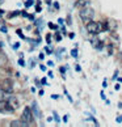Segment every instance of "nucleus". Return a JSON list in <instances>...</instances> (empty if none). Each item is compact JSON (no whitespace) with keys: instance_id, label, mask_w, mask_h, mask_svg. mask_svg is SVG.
<instances>
[{"instance_id":"obj_17","label":"nucleus","mask_w":122,"mask_h":127,"mask_svg":"<svg viewBox=\"0 0 122 127\" xmlns=\"http://www.w3.org/2000/svg\"><path fill=\"white\" fill-rule=\"evenodd\" d=\"M55 38H57V41H58V42H59V41H60V39H62V37H60V35H59V34H58V33H57V35H55Z\"/></svg>"},{"instance_id":"obj_1","label":"nucleus","mask_w":122,"mask_h":127,"mask_svg":"<svg viewBox=\"0 0 122 127\" xmlns=\"http://www.w3.org/2000/svg\"><path fill=\"white\" fill-rule=\"evenodd\" d=\"M87 32L89 34H93V35H97L100 34L101 32H104V28H102V22H96V21H89L87 22Z\"/></svg>"},{"instance_id":"obj_18","label":"nucleus","mask_w":122,"mask_h":127,"mask_svg":"<svg viewBox=\"0 0 122 127\" xmlns=\"http://www.w3.org/2000/svg\"><path fill=\"white\" fill-rule=\"evenodd\" d=\"M54 114H55V115H54V118H55V121H57L58 123H59V117L57 115V113H54Z\"/></svg>"},{"instance_id":"obj_2","label":"nucleus","mask_w":122,"mask_h":127,"mask_svg":"<svg viewBox=\"0 0 122 127\" xmlns=\"http://www.w3.org/2000/svg\"><path fill=\"white\" fill-rule=\"evenodd\" d=\"M79 16H80L81 21L87 24V22H89L91 20H93V17H95V11H93L91 7H84V8H80Z\"/></svg>"},{"instance_id":"obj_7","label":"nucleus","mask_w":122,"mask_h":127,"mask_svg":"<svg viewBox=\"0 0 122 127\" xmlns=\"http://www.w3.org/2000/svg\"><path fill=\"white\" fill-rule=\"evenodd\" d=\"M91 5V0H78L76 3H75V7L76 8H84V7H89Z\"/></svg>"},{"instance_id":"obj_3","label":"nucleus","mask_w":122,"mask_h":127,"mask_svg":"<svg viewBox=\"0 0 122 127\" xmlns=\"http://www.w3.org/2000/svg\"><path fill=\"white\" fill-rule=\"evenodd\" d=\"M21 122H22V126H30V123L33 122V111L30 107H25L24 111L21 114Z\"/></svg>"},{"instance_id":"obj_27","label":"nucleus","mask_w":122,"mask_h":127,"mask_svg":"<svg viewBox=\"0 0 122 127\" xmlns=\"http://www.w3.org/2000/svg\"><path fill=\"white\" fill-rule=\"evenodd\" d=\"M54 7L57 8V9H59V4H58V3H54Z\"/></svg>"},{"instance_id":"obj_21","label":"nucleus","mask_w":122,"mask_h":127,"mask_svg":"<svg viewBox=\"0 0 122 127\" xmlns=\"http://www.w3.org/2000/svg\"><path fill=\"white\" fill-rule=\"evenodd\" d=\"M36 11H37V12H41V7H40V1H38V5H37V8H36Z\"/></svg>"},{"instance_id":"obj_28","label":"nucleus","mask_w":122,"mask_h":127,"mask_svg":"<svg viewBox=\"0 0 122 127\" xmlns=\"http://www.w3.org/2000/svg\"><path fill=\"white\" fill-rule=\"evenodd\" d=\"M114 89H116V91H118V89H120V84H117V85L114 87Z\"/></svg>"},{"instance_id":"obj_13","label":"nucleus","mask_w":122,"mask_h":127,"mask_svg":"<svg viewBox=\"0 0 122 127\" xmlns=\"http://www.w3.org/2000/svg\"><path fill=\"white\" fill-rule=\"evenodd\" d=\"M32 4H33V0H28V1L25 3V7H26V8H29Z\"/></svg>"},{"instance_id":"obj_9","label":"nucleus","mask_w":122,"mask_h":127,"mask_svg":"<svg viewBox=\"0 0 122 127\" xmlns=\"http://www.w3.org/2000/svg\"><path fill=\"white\" fill-rule=\"evenodd\" d=\"M9 126L11 127H18V126H22V122L21 121H13V122H11Z\"/></svg>"},{"instance_id":"obj_10","label":"nucleus","mask_w":122,"mask_h":127,"mask_svg":"<svg viewBox=\"0 0 122 127\" xmlns=\"http://www.w3.org/2000/svg\"><path fill=\"white\" fill-rule=\"evenodd\" d=\"M4 100H7V93L0 89V101H4Z\"/></svg>"},{"instance_id":"obj_8","label":"nucleus","mask_w":122,"mask_h":127,"mask_svg":"<svg viewBox=\"0 0 122 127\" xmlns=\"http://www.w3.org/2000/svg\"><path fill=\"white\" fill-rule=\"evenodd\" d=\"M32 111H33V114H34V117H37V118H40V117H41V111L38 109L37 102H32Z\"/></svg>"},{"instance_id":"obj_12","label":"nucleus","mask_w":122,"mask_h":127,"mask_svg":"<svg viewBox=\"0 0 122 127\" xmlns=\"http://www.w3.org/2000/svg\"><path fill=\"white\" fill-rule=\"evenodd\" d=\"M71 55L74 56V58H76V56H78V50H76V49H74V50L71 51Z\"/></svg>"},{"instance_id":"obj_4","label":"nucleus","mask_w":122,"mask_h":127,"mask_svg":"<svg viewBox=\"0 0 122 127\" xmlns=\"http://www.w3.org/2000/svg\"><path fill=\"white\" fill-rule=\"evenodd\" d=\"M0 89L5 93H12L13 92V81L11 79H5L0 81Z\"/></svg>"},{"instance_id":"obj_25","label":"nucleus","mask_w":122,"mask_h":127,"mask_svg":"<svg viewBox=\"0 0 122 127\" xmlns=\"http://www.w3.org/2000/svg\"><path fill=\"white\" fill-rule=\"evenodd\" d=\"M41 83H42V84H43V85H45V84H47V83H46V79H45V77H43V79H42V80H41Z\"/></svg>"},{"instance_id":"obj_16","label":"nucleus","mask_w":122,"mask_h":127,"mask_svg":"<svg viewBox=\"0 0 122 127\" xmlns=\"http://www.w3.org/2000/svg\"><path fill=\"white\" fill-rule=\"evenodd\" d=\"M49 26L51 28V29H58V26H57V25H54V24H51V22L49 24Z\"/></svg>"},{"instance_id":"obj_14","label":"nucleus","mask_w":122,"mask_h":127,"mask_svg":"<svg viewBox=\"0 0 122 127\" xmlns=\"http://www.w3.org/2000/svg\"><path fill=\"white\" fill-rule=\"evenodd\" d=\"M108 50H109V51H108V54H109V55H112V54H113V46H109V47H108Z\"/></svg>"},{"instance_id":"obj_15","label":"nucleus","mask_w":122,"mask_h":127,"mask_svg":"<svg viewBox=\"0 0 122 127\" xmlns=\"http://www.w3.org/2000/svg\"><path fill=\"white\" fill-rule=\"evenodd\" d=\"M46 41H47V43H50V42H51V35L50 34L46 35Z\"/></svg>"},{"instance_id":"obj_5","label":"nucleus","mask_w":122,"mask_h":127,"mask_svg":"<svg viewBox=\"0 0 122 127\" xmlns=\"http://www.w3.org/2000/svg\"><path fill=\"white\" fill-rule=\"evenodd\" d=\"M5 101L9 103V106H11L13 110H17L18 107H20V101H18V98H17L16 96H12V95L8 96Z\"/></svg>"},{"instance_id":"obj_22","label":"nucleus","mask_w":122,"mask_h":127,"mask_svg":"<svg viewBox=\"0 0 122 127\" xmlns=\"http://www.w3.org/2000/svg\"><path fill=\"white\" fill-rule=\"evenodd\" d=\"M117 122H118V123H121L122 122V117H117V119H116Z\"/></svg>"},{"instance_id":"obj_26","label":"nucleus","mask_w":122,"mask_h":127,"mask_svg":"<svg viewBox=\"0 0 122 127\" xmlns=\"http://www.w3.org/2000/svg\"><path fill=\"white\" fill-rule=\"evenodd\" d=\"M64 71H66V68H63V67L60 68V72H62V75H63V76H64Z\"/></svg>"},{"instance_id":"obj_6","label":"nucleus","mask_w":122,"mask_h":127,"mask_svg":"<svg viewBox=\"0 0 122 127\" xmlns=\"http://www.w3.org/2000/svg\"><path fill=\"white\" fill-rule=\"evenodd\" d=\"M91 45H92L96 50H101L102 47H104V43H102V41H100V39L97 38V37H93V38L91 39Z\"/></svg>"},{"instance_id":"obj_24","label":"nucleus","mask_w":122,"mask_h":127,"mask_svg":"<svg viewBox=\"0 0 122 127\" xmlns=\"http://www.w3.org/2000/svg\"><path fill=\"white\" fill-rule=\"evenodd\" d=\"M1 32L3 33H7V28L5 26H1Z\"/></svg>"},{"instance_id":"obj_23","label":"nucleus","mask_w":122,"mask_h":127,"mask_svg":"<svg viewBox=\"0 0 122 127\" xmlns=\"http://www.w3.org/2000/svg\"><path fill=\"white\" fill-rule=\"evenodd\" d=\"M75 68H76V71H78V72H80V71H81V67H80V65H76Z\"/></svg>"},{"instance_id":"obj_19","label":"nucleus","mask_w":122,"mask_h":127,"mask_svg":"<svg viewBox=\"0 0 122 127\" xmlns=\"http://www.w3.org/2000/svg\"><path fill=\"white\" fill-rule=\"evenodd\" d=\"M18 64H20V65H25V63H24V60H22V59L18 60Z\"/></svg>"},{"instance_id":"obj_20","label":"nucleus","mask_w":122,"mask_h":127,"mask_svg":"<svg viewBox=\"0 0 122 127\" xmlns=\"http://www.w3.org/2000/svg\"><path fill=\"white\" fill-rule=\"evenodd\" d=\"M45 51H46V53H47V54H51V53H53V51H51V50H50L49 47H46V49H45Z\"/></svg>"},{"instance_id":"obj_11","label":"nucleus","mask_w":122,"mask_h":127,"mask_svg":"<svg viewBox=\"0 0 122 127\" xmlns=\"http://www.w3.org/2000/svg\"><path fill=\"white\" fill-rule=\"evenodd\" d=\"M20 13H21L20 11H16V12H13V13H9V18H13L15 16H18Z\"/></svg>"}]
</instances>
